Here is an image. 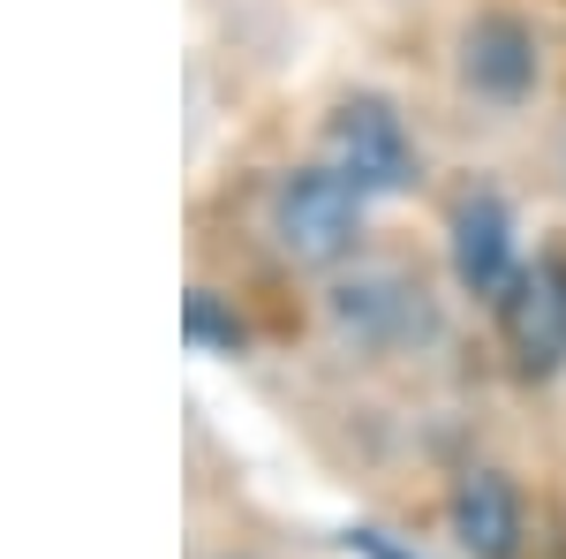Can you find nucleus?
<instances>
[{"mask_svg":"<svg viewBox=\"0 0 566 559\" xmlns=\"http://www.w3.org/2000/svg\"><path fill=\"white\" fill-rule=\"evenodd\" d=\"M325 167L340 174L348 189H363V197L408 189V174H416V136L400 122V106L378 99V91L340 99L333 122H325Z\"/></svg>","mask_w":566,"mask_h":559,"instance_id":"nucleus-1","label":"nucleus"},{"mask_svg":"<svg viewBox=\"0 0 566 559\" xmlns=\"http://www.w3.org/2000/svg\"><path fill=\"white\" fill-rule=\"evenodd\" d=\"M272 235L295 265H340L363 235V189H348L333 167H295L272 189Z\"/></svg>","mask_w":566,"mask_h":559,"instance_id":"nucleus-2","label":"nucleus"},{"mask_svg":"<svg viewBox=\"0 0 566 559\" xmlns=\"http://www.w3.org/2000/svg\"><path fill=\"white\" fill-rule=\"evenodd\" d=\"M499 341L514 355L522 379H552L566 363V258L544 250L514 272V288L499 296Z\"/></svg>","mask_w":566,"mask_h":559,"instance_id":"nucleus-3","label":"nucleus"},{"mask_svg":"<svg viewBox=\"0 0 566 559\" xmlns=\"http://www.w3.org/2000/svg\"><path fill=\"white\" fill-rule=\"evenodd\" d=\"M333 325L363 348H400L416 333H431V302H423V280L392 272V265H370L333 288Z\"/></svg>","mask_w":566,"mask_h":559,"instance_id":"nucleus-4","label":"nucleus"},{"mask_svg":"<svg viewBox=\"0 0 566 559\" xmlns=\"http://www.w3.org/2000/svg\"><path fill=\"white\" fill-rule=\"evenodd\" d=\"M446 242H453V280L469 296H506L514 288V213L499 189H469L453 219H446Z\"/></svg>","mask_w":566,"mask_h":559,"instance_id":"nucleus-5","label":"nucleus"},{"mask_svg":"<svg viewBox=\"0 0 566 559\" xmlns=\"http://www.w3.org/2000/svg\"><path fill=\"white\" fill-rule=\"evenodd\" d=\"M461 76H469V91L499 99V106L528 99L536 91V31H528L522 15H506V8L469 15V31H461Z\"/></svg>","mask_w":566,"mask_h":559,"instance_id":"nucleus-6","label":"nucleus"},{"mask_svg":"<svg viewBox=\"0 0 566 559\" xmlns=\"http://www.w3.org/2000/svg\"><path fill=\"white\" fill-rule=\"evenodd\" d=\"M446 521H453V537H461L469 559H514L522 537H528L522 491H514V476H499V469H469L461 476L453 499H446Z\"/></svg>","mask_w":566,"mask_h":559,"instance_id":"nucleus-7","label":"nucleus"},{"mask_svg":"<svg viewBox=\"0 0 566 559\" xmlns=\"http://www.w3.org/2000/svg\"><path fill=\"white\" fill-rule=\"evenodd\" d=\"M181 333H189V348H205V355H234V348L250 341V325H242L212 288H189V296H181Z\"/></svg>","mask_w":566,"mask_h":559,"instance_id":"nucleus-8","label":"nucleus"}]
</instances>
